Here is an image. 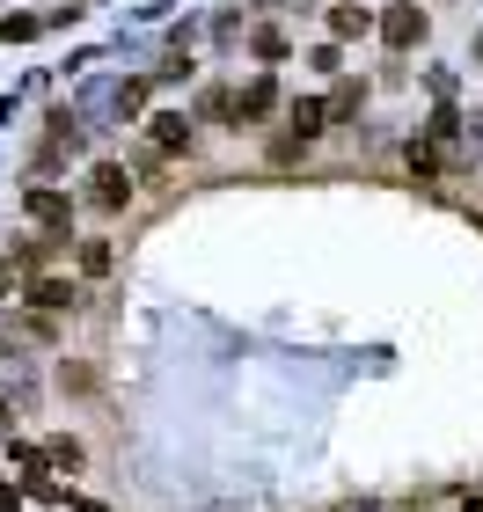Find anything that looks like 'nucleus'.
<instances>
[{"label":"nucleus","mask_w":483,"mask_h":512,"mask_svg":"<svg viewBox=\"0 0 483 512\" xmlns=\"http://www.w3.org/2000/svg\"><path fill=\"white\" fill-rule=\"evenodd\" d=\"M88 198H96V213H118V205H132V176L118 161H103V169L88 176Z\"/></svg>","instance_id":"1"},{"label":"nucleus","mask_w":483,"mask_h":512,"mask_svg":"<svg viewBox=\"0 0 483 512\" xmlns=\"http://www.w3.org/2000/svg\"><path fill=\"white\" fill-rule=\"evenodd\" d=\"M30 308L66 315V308H81V286H66V278H30Z\"/></svg>","instance_id":"2"},{"label":"nucleus","mask_w":483,"mask_h":512,"mask_svg":"<svg viewBox=\"0 0 483 512\" xmlns=\"http://www.w3.org/2000/svg\"><path fill=\"white\" fill-rule=\"evenodd\" d=\"M381 37L396 44V52H410V44L425 37V8H388V15H381Z\"/></svg>","instance_id":"3"},{"label":"nucleus","mask_w":483,"mask_h":512,"mask_svg":"<svg viewBox=\"0 0 483 512\" xmlns=\"http://www.w3.org/2000/svg\"><path fill=\"white\" fill-rule=\"evenodd\" d=\"M22 205H30V220H37V227H59V242H66V198H59V191H30Z\"/></svg>","instance_id":"4"},{"label":"nucleus","mask_w":483,"mask_h":512,"mask_svg":"<svg viewBox=\"0 0 483 512\" xmlns=\"http://www.w3.org/2000/svg\"><path fill=\"white\" fill-rule=\"evenodd\" d=\"M154 147H161V154H176V147H191V125H183V118H176V110H161V118H154Z\"/></svg>","instance_id":"5"},{"label":"nucleus","mask_w":483,"mask_h":512,"mask_svg":"<svg viewBox=\"0 0 483 512\" xmlns=\"http://www.w3.org/2000/svg\"><path fill=\"white\" fill-rule=\"evenodd\" d=\"M366 30H374L366 8H330V37H366Z\"/></svg>","instance_id":"6"},{"label":"nucleus","mask_w":483,"mask_h":512,"mask_svg":"<svg viewBox=\"0 0 483 512\" xmlns=\"http://www.w3.org/2000/svg\"><path fill=\"white\" fill-rule=\"evenodd\" d=\"M271 103H279V88H271V81H249L235 110H242V118H264V110H271Z\"/></svg>","instance_id":"7"},{"label":"nucleus","mask_w":483,"mask_h":512,"mask_svg":"<svg viewBox=\"0 0 483 512\" xmlns=\"http://www.w3.org/2000/svg\"><path fill=\"white\" fill-rule=\"evenodd\" d=\"M322 118H330V110H322V103H293V139H301V147H308V139L322 132Z\"/></svg>","instance_id":"8"},{"label":"nucleus","mask_w":483,"mask_h":512,"mask_svg":"<svg viewBox=\"0 0 483 512\" xmlns=\"http://www.w3.org/2000/svg\"><path fill=\"white\" fill-rule=\"evenodd\" d=\"M249 52H257V59H286V30H257V37H249Z\"/></svg>","instance_id":"9"},{"label":"nucleus","mask_w":483,"mask_h":512,"mask_svg":"<svg viewBox=\"0 0 483 512\" xmlns=\"http://www.w3.org/2000/svg\"><path fill=\"white\" fill-rule=\"evenodd\" d=\"M81 271L103 278V271H110V242H81Z\"/></svg>","instance_id":"10"},{"label":"nucleus","mask_w":483,"mask_h":512,"mask_svg":"<svg viewBox=\"0 0 483 512\" xmlns=\"http://www.w3.org/2000/svg\"><path fill=\"white\" fill-rule=\"evenodd\" d=\"M15 286V271H8V256H0V293H8Z\"/></svg>","instance_id":"11"},{"label":"nucleus","mask_w":483,"mask_h":512,"mask_svg":"<svg viewBox=\"0 0 483 512\" xmlns=\"http://www.w3.org/2000/svg\"><path fill=\"white\" fill-rule=\"evenodd\" d=\"M0 359H8V352H0Z\"/></svg>","instance_id":"12"}]
</instances>
